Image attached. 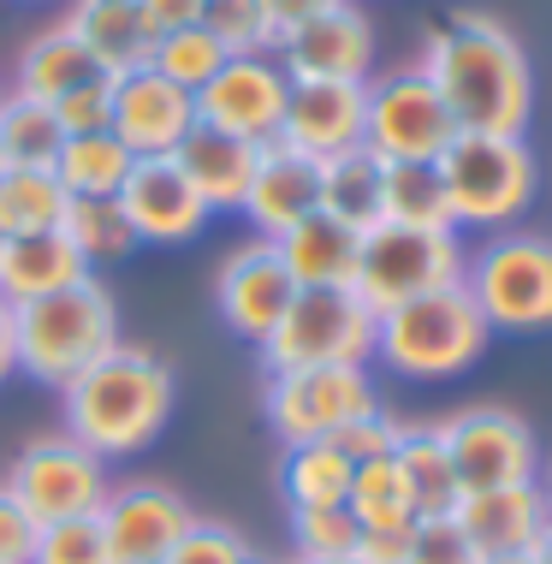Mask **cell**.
<instances>
[{
	"mask_svg": "<svg viewBox=\"0 0 552 564\" xmlns=\"http://www.w3.org/2000/svg\"><path fill=\"white\" fill-rule=\"evenodd\" d=\"M422 72L452 108L457 131H494V137H523L534 108V78L529 54L499 19L487 12H457L427 36Z\"/></svg>",
	"mask_w": 552,
	"mask_h": 564,
	"instance_id": "cell-1",
	"label": "cell"
},
{
	"mask_svg": "<svg viewBox=\"0 0 552 564\" xmlns=\"http://www.w3.org/2000/svg\"><path fill=\"white\" fill-rule=\"evenodd\" d=\"M166 416H173V369L149 345L119 339L66 387V434L96 452L101 464L149 452Z\"/></svg>",
	"mask_w": 552,
	"mask_h": 564,
	"instance_id": "cell-2",
	"label": "cell"
},
{
	"mask_svg": "<svg viewBox=\"0 0 552 564\" xmlns=\"http://www.w3.org/2000/svg\"><path fill=\"white\" fill-rule=\"evenodd\" d=\"M12 345H19V375L66 392L89 362H101L119 345V303L89 273L54 297L19 303L12 310Z\"/></svg>",
	"mask_w": 552,
	"mask_h": 564,
	"instance_id": "cell-3",
	"label": "cell"
},
{
	"mask_svg": "<svg viewBox=\"0 0 552 564\" xmlns=\"http://www.w3.org/2000/svg\"><path fill=\"white\" fill-rule=\"evenodd\" d=\"M494 327L481 322L475 297L457 285H440L427 297H410L375 322V357L404 380H452L481 362Z\"/></svg>",
	"mask_w": 552,
	"mask_h": 564,
	"instance_id": "cell-4",
	"label": "cell"
},
{
	"mask_svg": "<svg viewBox=\"0 0 552 564\" xmlns=\"http://www.w3.org/2000/svg\"><path fill=\"white\" fill-rule=\"evenodd\" d=\"M434 166L452 203V226H511L534 203V155L523 137L457 131Z\"/></svg>",
	"mask_w": 552,
	"mask_h": 564,
	"instance_id": "cell-5",
	"label": "cell"
},
{
	"mask_svg": "<svg viewBox=\"0 0 552 564\" xmlns=\"http://www.w3.org/2000/svg\"><path fill=\"white\" fill-rule=\"evenodd\" d=\"M375 322L380 315L350 285H297L280 327L262 339V362H268V375L368 362L375 357Z\"/></svg>",
	"mask_w": 552,
	"mask_h": 564,
	"instance_id": "cell-6",
	"label": "cell"
},
{
	"mask_svg": "<svg viewBox=\"0 0 552 564\" xmlns=\"http://www.w3.org/2000/svg\"><path fill=\"white\" fill-rule=\"evenodd\" d=\"M457 280H464V243H457V232H427V226L380 220L375 232H362L350 292H357L375 315H387L398 303L427 297V292L457 285Z\"/></svg>",
	"mask_w": 552,
	"mask_h": 564,
	"instance_id": "cell-7",
	"label": "cell"
},
{
	"mask_svg": "<svg viewBox=\"0 0 552 564\" xmlns=\"http://www.w3.org/2000/svg\"><path fill=\"white\" fill-rule=\"evenodd\" d=\"M464 292L494 333H546L552 327V238L499 232L475 262H464Z\"/></svg>",
	"mask_w": 552,
	"mask_h": 564,
	"instance_id": "cell-8",
	"label": "cell"
},
{
	"mask_svg": "<svg viewBox=\"0 0 552 564\" xmlns=\"http://www.w3.org/2000/svg\"><path fill=\"white\" fill-rule=\"evenodd\" d=\"M380 399L368 387L362 362H339V369H285L268 375L262 410L273 434L285 446H310V440H339L357 416H368Z\"/></svg>",
	"mask_w": 552,
	"mask_h": 564,
	"instance_id": "cell-9",
	"label": "cell"
},
{
	"mask_svg": "<svg viewBox=\"0 0 552 564\" xmlns=\"http://www.w3.org/2000/svg\"><path fill=\"white\" fill-rule=\"evenodd\" d=\"M12 499L36 517V523H66V517H96L101 499L113 494L107 464L72 434H42L12 457L7 469Z\"/></svg>",
	"mask_w": 552,
	"mask_h": 564,
	"instance_id": "cell-10",
	"label": "cell"
},
{
	"mask_svg": "<svg viewBox=\"0 0 552 564\" xmlns=\"http://www.w3.org/2000/svg\"><path fill=\"white\" fill-rule=\"evenodd\" d=\"M452 137H457V119L422 66H398L380 84H368L362 143L380 161H440V149Z\"/></svg>",
	"mask_w": 552,
	"mask_h": 564,
	"instance_id": "cell-11",
	"label": "cell"
},
{
	"mask_svg": "<svg viewBox=\"0 0 552 564\" xmlns=\"http://www.w3.org/2000/svg\"><path fill=\"white\" fill-rule=\"evenodd\" d=\"M440 434H446V452H452V469H457V481H464V494L534 481V469H541L529 422L511 416V410H499V404L457 410L452 422H440Z\"/></svg>",
	"mask_w": 552,
	"mask_h": 564,
	"instance_id": "cell-12",
	"label": "cell"
},
{
	"mask_svg": "<svg viewBox=\"0 0 552 564\" xmlns=\"http://www.w3.org/2000/svg\"><path fill=\"white\" fill-rule=\"evenodd\" d=\"M285 89L291 78L273 54H238L196 89V119L243 137V143H273L285 119Z\"/></svg>",
	"mask_w": 552,
	"mask_h": 564,
	"instance_id": "cell-13",
	"label": "cell"
},
{
	"mask_svg": "<svg viewBox=\"0 0 552 564\" xmlns=\"http://www.w3.org/2000/svg\"><path fill=\"white\" fill-rule=\"evenodd\" d=\"M101 535L113 564H161L173 553V541L196 523L191 499L166 481H119L101 499Z\"/></svg>",
	"mask_w": 552,
	"mask_h": 564,
	"instance_id": "cell-14",
	"label": "cell"
},
{
	"mask_svg": "<svg viewBox=\"0 0 552 564\" xmlns=\"http://www.w3.org/2000/svg\"><path fill=\"white\" fill-rule=\"evenodd\" d=\"M291 297H297V280L285 273L280 243H273V238L238 243V250L220 262V273H214L220 322L232 327L238 339H250V345H262L268 333L280 327V315L291 310Z\"/></svg>",
	"mask_w": 552,
	"mask_h": 564,
	"instance_id": "cell-15",
	"label": "cell"
},
{
	"mask_svg": "<svg viewBox=\"0 0 552 564\" xmlns=\"http://www.w3.org/2000/svg\"><path fill=\"white\" fill-rule=\"evenodd\" d=\"M273 59L285 66V78H333V84H368L375 66V24L362 19V7L333 0L327 12L291 24L280 36Z\"/></svg>",
	"mask_w": 552,
	"mask_h": 564,
	"instance_id": "cell-16",
	"label": "cell"
},
{
	"mask_svg": "<svg viewBox=\"0 0 552 564\" xmlns=\"http://www.w3.org/2000/svg\"><path fill=\"white\" fill-rule=\"evenodd\" d=\"M196 126V96L178 89L173 78H161L155 66H131L113 78V113H107V131L143 155H173L184 143V131Z\"/></svg>",
	"mask_w": 552,
	"mask_h": 564,
	"instance_id": "cell-17",
	"label": "cell"
},
{
	"mask_svg": "<svg viewBox=\"0 0 552 564\" xmlns=\"http://www.w3.org/2000/svg\"><path fill=\"white\" fill-rule=\"evenodd\" d=\"M119 208H126L137 243H191L208 226V203L196 185L178 173L173 155H143L131 178L119 185Z\"/></svg>",
	"mask_w": 552,
	"mask_h": 564,
	"instance_id": "cell-18",
	"label": "cell"
},
{
	"mask_svg": "<svg viewBox=\"0 0 552 564\" xmlns=\"http://www.w3.org/2000/svg\"><path fill=\"white\" fill-rule=\"evenodd\" d=\"M362 113H368V84H333V78H291L285 89V119L280 137L303 155L327 161L362 143Z\"/></svg>",
	"mask_w": 552,
	"mask_h": 564,
	"instance_id": "cell-19",
	"label": "cell"
},
{
	"mask_svg": "<svg viewBox=\"0 0 552 564\" xmlns=\"http://www.w3.org/2000/svg\"><path fill=\"white\" fill-rule=\"evenodd\" d=\"M321 208V161L291 149L285 137L262 143L256 155V178H250V196H243V215L256 220L262 238H280L291 232L297 220H310Z\"/></svg>",
	"mask_w": 552,
	"mask_h": 564,
	"instance_id": "cell-20",
	"label": "cell"
},
{
	"mask_svg": "<svg viewBox=\"0 0 552 564\" xmlns=\"http://www.w3.org/2000/svg\"><path fill=\"white\" fill-rule=\"evenodd\" d=\"M452 517L464 523V535L475 541V553H481V558H499V553H529V546L546 535V523H552L541 481L481 487V494H464Z\"/></svg>",
	"mask_w": 552,
	"mask_h": 564,
	"instance_id": "cell-21",
	"label": "cell"
},
{
	"mask_svg": "<svg viewBox=\"0 0 552 564\" xmlns=\"http://www.w3.org/2000/svg\"><path fill=\"white\" fill-rule=\"evenodd\" d=\"M256 155H262V143L214 131L203 119H196V126L184 131V143L173 149L178 173L196 185V196L208 203V215H220V208H238L243 215V196H250V178H256Z\"/></svg>",
	"mask_w": 552,
	"mask_h": 564,
	"instance_id": "cell-22",
	"label": "cell"
},
{
	"mask_svg": "<svg viewBox=\"0 0 552 564\" xmlns=\"http://www.w3.org/2000/svg\"><path fill=\"white\" fill-rule=\"evenodd\" d=\"M89 280L84 256L72 250L66 232H36V238H0V303L19 310V303L54 297L66 285Z\"/></svg>",
	"mask_w": 552,
	"mask_h": 564,
	"instance_id": "cell-23",
	"label": "cell"
},
{
	"mask_svg": "<svg viewBox=\"0 0 552 564\" xmlns=\"http://www.w3.org/2000/svg\"><path fill=\"white\" fill-rule=\"evenodd\" d=\"M107 78H113V72H107L66 24L42 30V36L24 42V54H19V89L36 101H48V108H59L66 96H78L89 84H107Z\"/></svg>",
	"mask_w": 552,
	"mask_h": 564,
	"instance_id": "cell-24",
	"label": "cell"
},
{
	"mask_svg": "<svg viewBox=\"0 0 552 564\" xmlns=\"http://www.w3.org/2000/svg\"><path fill=\"white\" fill-rule=\"evenodd\" d=\"M321 215L345 220L350 232H375L387 220V161L368 143L321 161Z\"/></svg>",
	"mask_w": 552,
	"mask_h": 564,
	"instance_id": "cell-25",
	"label": "cell"
},
{
	"mask_svg": "<svg viewBox=\"0 0 552 564\" xmlns=\"http://www.w3.org/2000/svg\"><path fill=\"white\" fill-rule=\"evenodd\" d=\"M280 243V262L297 285H350L357 280V250H362V232H350L345 220L333 215H315L297 220L291 232L273 238Z\"/></svg>",
	"mask_w": 552,
	"mask_h": 564,
	"instance_id": "cell-26",
	"label": "cell"
},
{
	"mask_svg": "<svg viewBox=\"0 0 552 564\" xmlns=\"http://www.w3.org/2000/svg\"><path fill=\"white\" fill-rule=\"evenodd\" d=\"M66 30L113 72V78L131 66H149V54H155V36H149L137 0H72Z\"/></svg>",
	"mask_w": 552,
	"mask_h": 564,
	"instance_id": "cell-27",
	"label": "cell"
},
{
	"mask_svg": "<svg viewBox=\"0 0 552 564\" xmlns=\"http://www.w3.org/2000/svg\"><path fill=\"white\" fill-rule=\"evenodd\" d=\"M392 457H398V469H404V481H410L416 517H452L457 511L464 481H457V469H452V452H446L440 422H404Z\"/></svg>",
	"mask_w": 552,
	"mask_h": 564,
	"instance_id": "cell-28",
	"label": "cell"
},
{
	"mask_svg": "<svg viewBox=\"0 0 552 564\" xmlns=\"http://www.w3.org/2000/svg\"><path fill=\"white\" fill-rule=\"evenodd\" d=\"M66 203L72 196L54 178V166H7V173H0V238L59 232Z\"/></svg>",
	"mask_w": 552,
	"mask_h": 564,
	"instance_id": "cell-29",
	"label": "cell"
},
{
	"mask_svg": "<svg viewBox=\"0 0 552 564\" xmlns=\"http://www.w3.org/2000/svg\"><path fill=\"white\" fill-rule=\"evenodd\" d=\"M350 476L357 464L339 452V440H310V446H285L280 464V494L291 511H310V506H345Z\"/></svg>",
	"mask_w": 552,
	"mask_h": 564,
	"instance_id": "cell-30",
	"label": "cell"
},
{
	"mask_svg": "<svg viewBox=\"0 0 552 564\" xmlns=\"http://www.w3.org/2000/svg\"><path fill=\"white\" fill-rule=\"evenodd\" d=\"M131 166H137V155L113 131H84V137H66V149L54 161V178L66 185V196H119Z\"/></svg>",
	"mask_w": 552,
	"mask_h": 564,
	"instance_id": "cell-31",
	"label": "cell"
},
{
	"mask_svg": "<svg viewBox=\"0 0 552 564\" xmlns=\"http://www.w3.org/2000/svg\"><path fill=\"white\" fill-rule=\"evenodd\" d=\"M59 149H66V126H59V113L48 101L24 96V89L0 96V161L7 166H54Z\"/></svg>",
	"mask_w": 552,
	"mask_h": 564,
	"instance_id": "cell-32",
	"label": "cell"
},
{
	"mask_svg": "<svg viewBox=\"0 0 552 564\" xmlns=\"http://www.w3.org/2000/svg\"><path fill=\"white\" fill-rule=\"evenodd\" d=\"M59 232L72 238V250L84 256L89 273L107 268V262H126L137 250V232H131L126 208H119V196H72Z\"/></svg>",
	"mask_w": 552,
	"mask_h": 564,
	"instance_id": "cell-33",
	"label": "cell"
},
{
	"mask_svg": "<svg viewBox=\"0 0 552 564\" xmlns=\"http://www.w3.org/2000/svg\"><path fill=\"white\" fill-rule=\"evenodd\" d=\"M345 511L357 517V529H410L416 523V499H410V481L398 469V457H368L350 476Z\"/></svg>",
	"mask_w": 552,
	"mask_h": 564,
	"instance_id": "cell-34",
	"label": "cell"
},
{
	"mask_svg": "<svg viewBox=\"0 0 552 564\" xmlns=\"http://www.w3.org/2000/svg\"><path fill=\"white\" fill-rule=\"evenodd\" d=\"M387 220L427 226V232H457L434 161H387Z\"/></svg>",
	"mask_w": 552,
	"mask_h": 564,
	"instance_id": "cell-35",
	"label": "cell"
},
{
	"mask_svg": "<svg viewBox=\"0 0 552 564\" xmlns=\"http://www.w3.org/2000/svg\"><path fill=\"white\" fill-rule=\"evenodd\" d=\"M196 24L220 42L226 59H238V54H273V48H280V24L268 19L262 0H203V19H196Z\"/></svg>",
	"mask_w": 552,
	"mask_h": 564,
	"instance_id": "cell-36",
	"label": "cell"
},
{
	"mask_svg": "<svg viewBox=\"0 0 552 564\" xmlns=\"http://www.w3.org/2000/svg\"><path fill=\"white\" fill-rule=\"evenodd\" d=\"M149 66H155L161 78H173L178 89H191V96H196V89H203L214 72L226 66V54H220V42H214L203 24H184V30H173V36L155 42Z\"/></svg>",
	"mask_w": 552,
	"mask_h": 564,
	"instance_id": "cell-37",
	"label": "cell"
},
{
	"mask_svg": "<svg viewBox=\"0 0 552 564\" xmlns=\"http://www.w3.org/2000/svg\"><path fill=\"white\" fill-rule=\"evenodd\" d=\"M357 517L345 506H310V511H291V546L297 558H350L357 553Z\"/></svg>",
	"mask_w": 552,
	"mask_h": 564,
	"instance_id": "cell-38",
	"label": "cell"
},
{
	"mask_svg": "<svg viewBox=\"0 0 552 564\" xmlns=\"http://www.w3.org/2000/svg\"><path fill=\"white\" fill-rule=\"evenodd\" d=\"M30 564H113L101 535V517H66V523H42Z\"/></svg>",
	"mask_w": 552,
	"mask_h": 564,
	"instance_id": "cell-39",
	"label": "cell"
},
{
	"mask_svg": "<svg viewBox=\"0 0 552 564\" xmlns=\"http://www.w3.org/2000/svg\"><path fill=\"white\" fill-rule=\"evenodd\" d=\"M250 541L238 535L232 523H214V517H196L191 529L173 541V553L161 564H250Z\"/></svg>",
	"mask_w": 552,
	"mask_h": 564,
	"instance_id": "cell-40",
	"label": "cell"
},
{
	"mask_svg": "<svg viewBox=\"0 0 552 564\" xmlns=\"http://www.w3.org/2000/svg\"><path fill=\"white\" fill-rule=\"evenodd\" d=\"M404 564H481V553H475V541L464 535L457 517H416Z\"/></svg>",
	"mask_w": 552,
	"mask_h": 564,
	"instance_id": "cell-41",
	"label": "cell"
},
{
	"mask_svg": "<svg viewBox=\"0 0 552 564\" xmlns=\"http://www.w3.org/2000/svg\"><path fill=\"white\" fill-rule=\"evenodd\" d=\"M398 429H404V422L398 416H387V410H368V416H357L350 422V429L339 434V452L350 457V464H368V457H387L392 446H398Z\"/></svg>",
	"mask_w": 552,
	"mask_h": 564,
	"instance_id": "cell-42",
	"label": "cell"
},
{
	"mask_svg": "<svg viewBox=\"0 0 552 564\" xmlns=\"http://www.w3.org/2000/svg\"><path fill=\"white\" fill-rule=\"evenodd\" d=\"M36 535H42V523L19 506V499H12V487L0 481V564H30Z\"/></svg>",
	"mask_w": 552,
	"mask_h": 564,
	"instance_id": "cell-43",
	"label": "cell"
},
{
	"mask_svg": "<svg viewBox=\"0 0 552 564\" xmlns=\"http://www.w3.org/2000/svg\"><path fill=\"white\" fill-rule=\"evenodd\" d=\"M54 113H59V126H66V137L107 131V113H113V78H107V84H89V89H78V96H66Z\"/></svg>",
	"mask_w": 552,
	"mask_h": 564,
	"instance_id": "cell-44",
	"label": "cell"
},
{
	"mask_svg": "<svg viewBox=\"0 0 552 564\" xmlns=\"http://www.w3.org/2000/svg\"><path fill=\"white\" fill-rule=\"evenodd\" d=\"M137 12H143V24H149V36H173V30L184 24H196L203 19V0H137Z\"/></svg>",
	"mask_w": 552,
	"mask_h": 564,
	"instance_id": "cell-45",
	"label": "cell"
},
{
	"mask_svg": "<svg viewBox=\"0 0 552 564\" xmlns=\"http://www.w3.org/2000/svg\"><path fill=\"white\" fill-rule=\"evenodd\" d=\"M416 529V523H410ZM410 529H362L357 535V564H404V553H410Z\"/></svg>",
	"mask_w": 552,
	"mask_h": 564,
	"instance_id": "cell-46",
	"label": "cell"
},
{
	"mask_svg": "<svg viewBox=\"0 0 552 564\" xmlns=\"http://www.w3.org/2000/svg\"><path fill=\"white\" fill-rule=\"evenodd\" d=\"M262 7H268V19L280 24V36H285L291 24H303V19H315V12H327L333 0H262Z\"/></svg>",
	"mask_w": 552,
	"mask_h": 564,
	"instance_id": "cell-47",
	"label": "cell"
},
{
	"mask_svg": "<svg viewBox=\"0 0 552 564\" xmlns=\"http://www.w3.org/2000/svg\"><path fill=\"white\" fill-rule=\"evenodd\" d=\"M19 375V345H12V310L0 303V387Z\"/></svg>",
	"mask_w": 552,
	"mask_h": 564,
	"instance_id": "cell-48",
	"label": "cell"
},
{
	"mask_svg": "<svg viewBox=\"0 0 552 564\" xmlns=\"http://www.w3.org/2000/svg\"><path fill=\"white\" fill-rule=\"evenodd\" d=\"M529 558H534V564H552V523H546V535L529 546Z\"/></svg>",
	"mask_w": 552,
	"mask_h": 564,
	"instance_id": "cell-49",
	"label": "cell"
},
{
	"mask_svg": "<svg viewBox=\"0 0 552 564\" xmlns=\"http://www.w3.org/2000/svg\"><path fill=\"white\" fill-rule=\"evenodd\" d=\"M481 564H534L529 553H499V558H481Z\"/></svg>",
	"mask_w": 552,
	"mask_h": 564,
	"instance_id": "cell-50",
	"label": "cell"
},
{
	"mask_svg": "<svg viewBox=\"0 0 552 564\" xmlns=\"http://www.w3.org/2000/svg\"><path fill=\"white\" fill-rule=\"evenodd\" d=\"M291 564H315V558H291ZM321 564H357V558H321Z\"/></svg>",
	"mask_w": 552,
	"mask_h": 564,
	"instance_id": "cell-51",
	"label": "cell"
},
{
	"mask_svg": "<svg viewBox=\"0 0 552 564\" xmlns=\"http://www.w3.org/2000/svg\"><path fill=\"white\" fill-rule=\"evenodd\" d=\"M541 494H546V511H552V469H546V481H541Z\"/></svg>",
	"mask_w": 552,
	"mask_h": 564,
	"instance_id": "cell-52",
	"label": "cell"
},
{
	"mask_svg": "<svg viewBox=\"0 0 552 564\" xmlns=\"http://www.w3.org/2000/svg\"><path fill=\"white\" fill-rule=\"evenodd\" d=\"M0 173H7V161H0Z\"/></svg>",
	"mask_w": 552,
	"mask_h": 564,
	"instance_id": "cell-53",
	"label": "cell"
},
{
	"mask_svg": "<svg viewBox=\"0 0 552 564\" xmlns=\"http://www.w3.org/2000/svg\"><path fill=\"white\" fill-rule=\"evenodd\" d=\"M250 564H262V558H250Z\"/></svg>",
	"mask_w": 552,
	"mask_h": 564,
	"instance_id": "cell-54",
	"label": "cell"
}]
</instances>
